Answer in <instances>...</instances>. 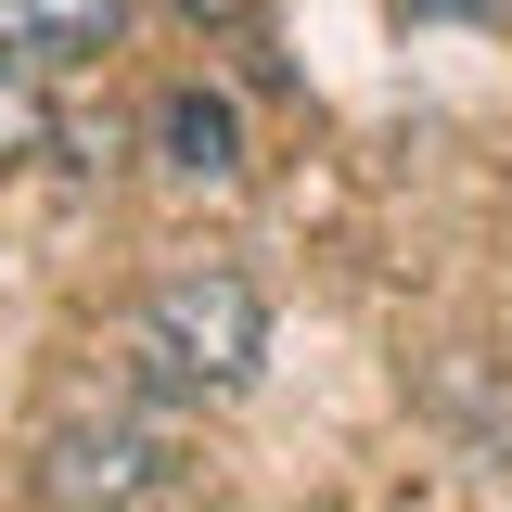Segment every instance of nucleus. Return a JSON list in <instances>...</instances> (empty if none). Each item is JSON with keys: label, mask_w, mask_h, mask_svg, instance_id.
I'll return each mask as SVG.
<instances>
[{"label": "nucleus", "mask_w": 512, "mask_h": 512, "mask_svg": "<svg viewBox=\"0 0 512 512\" xmlns=\"http://www.w3.org/2000/svg\"><path fill=\"white\" fill-rule=\"evenodd\" d=\"M154 154H167V180L231 192V180H244V103H231V90H205V77H180V90L154 103Z\"/></svg>", "instance_id": "nucleus-3"}, {"label": "nucleus", "mask_w": 512, "mask_h": 512, "mask_svg": "<svg viewBox=\"0 0 512 512\" xmlns=\"http://www.w3.org/2000/svg\"><path fill=\"white\" fill-rule=\"evenodd\" d=\"M128 39V0H0V64L52 77V64H90Z\"/></svg>", "instance_id": "nucleus-4"}, {"label": "nucleus", "mask_w": 512, "mask_h": 512, "mask_svg": "<svg viewBox=\"0 0 512 512\" xmlns=\"http://www.w3.org/2000/svg\"><path fill=\"white\" fill-rule=\"evenodd\" d=\"M128 359H141V384H167V397H244L256 359H269V295H256L244 269H167L128 308Z\"/></svg>", "instance_id": "nucleus-1"}, {"label": "nucleus", "mask_w": 512, "mask_h": 512, "mask_svg": "<svg viewBox=\"0 0 512 512\" xmlns=\"http://www.w3.org/2000/svg\"><path fill=\"white\" fill-rule=\"evenodd\" d=\"M64 128H52V90L26 77V64H0V167H39Z\"/></svg>", "instance_id": "nucleus-5"}, {"label": "nucleus", "mask_w": 512, "mask_h": 512, "mask_svg": "<svg viewBox=\"0 0 512 512\" xmlns=\"http://www.w3.org/2000/svg\"><path fill=\"white\" fill-rule=\"evenodd\" d=\"M192 13H244V0H192Z\"/></svg>", "instance_id": "nucleus-7"}, {"label": "nucleus", "mask_w": 512, "mask_h": 512, "mask_svg": "<svg viewBox=\"0 0 512 512\" xmlns=\"http://www.w3.org/2000/svg\"><path fill=\"white\" fill-rule=\"evenodd\" d=\"M410 13H423V26H500L512 0H410Z\"/></svg>", "instance_id": "nucleus-6"}, {"label": "nucleus", "mask_w": 512, "mask_h": 512, "mask_svg": "<svg viewBox=\"0 0 512 512\" xmlns=\"http://www.w3.org/2000/svg\"><path fill=\"white\" fill-rule=\"evenodd\" d=\"M180 487V448L141 410H64L39 436V512H141Z\"/></svg>", "instance_id": "nucleus-2"}]
</instances>
